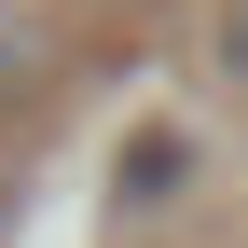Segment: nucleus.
Segmentation results:
<instances>
[{
	"instance_id": "obj_2",
	"label": "nucleus",
	"mask_w": 248,
	"mask_h": 248,
	"mask_svg": "<svg viewBox=\"0 0 248 248\" xmlns=\"http://www.w3.org/2000/svg\"><path fill=\"white\" fill-rule=\"evenodd\" d=\"M207 55H221V83L248 97V0H221V28H207Z\"/></svg>"
},
{
	"instance_id": "obj_1",
	"label": "nucleus",
	"mask_w": 248,
	"mask_h": 248,
	"mask_svg": "<svg viewBox=\"0 0 248 248\" xmlns=\"http://www.w3.org/2000/svg\"><path fill=\"white\" fill-rule=\"evenodd\" d=\"M124 179H138V207H166V179H179V138H166V124H152V138L124 152Z\"/></svg>"
}]
</instances>
